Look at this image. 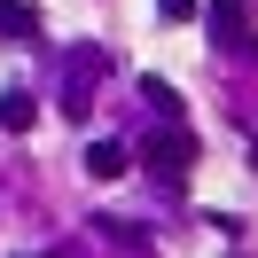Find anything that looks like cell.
<instances>
[{"label":"cell","instance_id":"6da1fadb","mask_svg":"<svg viewBox=\"0 0 258 258\" xmlns=\"http://www.w3.org/2000/svg\"><path fill=\"white\" fill-rule=\"evenodd\" d=\"M141 164H149V172L164 180V188H172V180H180V172L196 164V133H188V125H157V133L141 141Z\"/></svg>","mask_w":258,"mask_h":258},{"label":"cell","instance_id":"7a4b0ae2","mask_svg":"<svg viewBox=\"0 0 258 258\" xmlns=\"http://www.w3.org/2000/svg\"><path fill=\"white\" fill-rule=\"evenodd\" d=\"M102 71H110L102 47H79V55H71V71H63V110H71V117L94 110V79H102Z\"/></svg>","mask_w":258,"mask_h":258},{"label":"cell","instance_id":"3957f363","mask_svg":"<svg viewBox=\"0 0 258 258\" xmlns=\"http://www.w3.org/2000/svg\"><path fill=\"white\" fill-rule=\"evenodd\" d=\"M204 24H211V39H219V47H242L250 8H242V0H204Z\"/></svg>","mask_w":258,"mask_h":258},{"label":"cell","instance_id":"277c9868","mask_svg":"<svg viewBox=\"0 0 258 258\" xmlns=\"http://www.w3.org/2000/svg\"><path fill=\"white\" fill-rule=\"evenodd\" d=\"M32 117H39V102L24 86H0V133H32Z\"/></svg>","mask_w":258,"mask_h":258},{"label":"cell","instance_id":"5b68a950","mask_svg":"<svg viewBox=\"0 0 258 258\" xmlns=\"http://www.w3.org/2000/svg\"><path fill=\"white\" fill-rule=\"evenodd\" d=\"M0 32L32 47V39H39V8H32V0H0Z\"/></svg>","mask_w":258,"mask_h":258},{"label":"cell","instance_id":"8992f818","mask_svg":"<svg viewBox=\"0 0 258 258\" xmlns=\"http://www.w3.org/2000/svg\"><path fill=\"white\" fill-rule=\"evenodd\" d=\"M125 164H133V149H125V141H94V149H86V172H94V180H117Z\"/></svg>","mask_w":258,"mask_h":258},{"label":"cell","instance_id":"52a82bcc","mask_svg":"<svg viewBox=\"0 0 258 258\" xmlns=\"http://www.w3.org/2000/svg\"><path fill=\"white\" fill-rule=\"evenodd\" d=\"M141 102L164 117V125H180V94H172V79H141Z\"/></svg>","mask_w":258,"mask_h":258},{"label":"cell","instance_id":"ba28073f","mask_svg":"<svg viewBox=\"0 0 258 258\" xmlns=\"http://www.w3.org/2000/svg\"><path fill=\"white\" fill-rule=\"evenodd\" d=\"M157 16H164V24H188V16H196V0H157Z\"/></svg>","mask_w":258,"mask_h":258}]
</instances>
